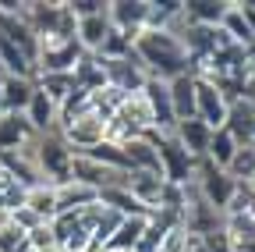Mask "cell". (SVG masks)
I'll list each match as a JSON object with an SVG mask.
<instances>
[{
	"label": "cell",
	"instance_id": "1",
	"mask_svg": "<svg viewBox=\"0 0 255 252\" xmlns=\"http://www.w3.org/2000/svg\"><path fill=\"white\" fill-rule=\"evenodd\" d=\"M131 57L156 82H174L177 75H191V60L177 32L170 28H142L131 43Z\"/></svg>",
	"mask_w": 255,
	"mask_h": 252
},
{
	"label": "cell",
	"instance_id": "2",
	"mask_svg": "<svg viewBox=\"0 0 255 252\" xmlns=\"http://www.w3.org/2000/svg\"><path fill=\"white\" fill-rule=\"evenodd\" d=\"M32 164H36L43 185H68L71 181V164L75 149L60 139V132H43L32 142Z\"/></svg>",
	"mask_w": 255,
	"mask_h": 252
},
{
	"label": "cell",
	"instance_id": "3",
	"mask_svg": "<svg viewBox=\"0 0 255 252\" xmlns=\"http://www.w3.org/2000/svg\"><path fill=\"white\" fill-rule=\"evenodd\" d=\"M57 132H60V139L68 142L75 153H89L92 146L107 142V117L96 114L92 107H85L82 114H75V117H68V121H60Z\"/></svg>",
	"mask_w": 255,
	"mask_h": 252
},
{
	"label": "cell",
	"instance_id": "4",
	"mask_svg": "<svg viewBox=\"0 0 255 252\" xmlns=\"http://www.w3.org/2000/svg\"><path fill=\"white\" fill-rule=\"evenodd\" d=\"M191 185H195V192H199L213 210H220V213L227 210L234 188H238V181H231L227 171L213 167L209 160H199V164H195V178H191Z\"/></svg>",
	"mask_w": 255,
	"mask_h": 252
},
{
	"label": "cell",
	"instance_id": "5",
	"mask_svg": "<svg viewBox=\"0 0 255 252\" xmlns=\"http://www.w3.org/2000/svg\"><path fill=\"white\" fill-rule=\"evenodd\" d=\"M156 153H159V174L170 185H191L195 178V160L184 153V146L170 135H156Z\"/></svg>",
	"mask_w": 255,
	"mask_h": 252
},
{
	"label": "cell",
	"instance_id": "6",
	"mask_svg": "<svg viewBox=\"0 0 255 252\" xmlns=\"http://www.w3.org/2000/svg\"><path fill=\"white\" fill-rule=\"evenodd\" d=\"M100 68H103L107 85L117 89V92H124V96L142 92V85H145V78H149L135 57H117V60H103V57H100Z\"/></svg>",
	"mask_w": 255,
	"mask_h": 252
},
{
	"label": "cell",
	"instance_id": "7",
	"mask_svg": "<svg viewBox=\"0 0 255 252\" xmlns=\"http://www.w3.org/2000/svg\"><path fill=\"white\" fill-rule=\"evenodd\" d=\"M227 110H231V103L223 100V92L209 78L195 75V117L216 132V128H223V121H227Z\"/></svg>",
	"mask_w": 255,
	"mask_h": 252
},
{
	"label": "cell",
	"instance_id": "8",
	"mask_svg": "<svg viewBox=\"0 0 255 252\" xmlns=\"http://www.w3.org/2000/svg\"><path fill=\"white\" fill-rule=\"evenodd\" d=\"M142 96L152 110V132L159 135H170L177 128V117H174V107H170V92H167V82H156V78H145L142 85Z\"/></svg>",
	"mask_w": 255,
	"mask_h": 252
},
{
	"label": "cell",
	"instance_id": "9",
	"mask_svg": "<svg viewBox=\"0 0 255 252\" xmlns=\"http://www.w3.org/2000/svg\"><path fill=\"white\" fill-rule=\"evenodd\" d=\"M145 11H149V0H110L107 4L110 25L128 36H138L145 28Z\"/></svg>",
	"mask_w": 255,
	"mask_h": 252
},
{
	"label": "cell",
	"instance_id": "10",
	"mask_svg": "<svg viewBox=\"0 0 255 252\" xmlns=\"http://www.w3.org/2000/svg\"><path fill=\"white\" fill-rule=\"evenodd\" d=\"M156 135H159V132H145V135H135V139L121 142V149H124V160H128V171H152V174H159Z\"/></svg>",
	"mask_w": 255,
	"mask_h": 252
},
{
	"label": "cell",
	"instance_id": "11",
	"mask_svg": "<svg viewBox=\"0 0 255 252\" xmlns=\"http://www.w3.org/2000/svg\"><path fill=\"white\" fill-rule=\"evenodd\" d=\"M223 128L234 135L238 146H255V100L245 96V100H234L231 110H227V121Z\"/></svg>",
	"mask_w": 255,
	"mask_h": 252
},
{
	"label": "cell",
	"instance_id": "12",
	"mask_svg": "<svg viewBox=\"0 0 255 252\" xmlns=\"http://www.w3.org/2000/svg\"><path fill=\"white\" fill-rule=\"evenodd\" d=\"M36 139V128L28 124L25 114H7L0 110V153H14V149H25Z\"/></svg>",
	"mask_w": 255,
	"mask_h": 252
},
{
	"label": "cell",
	"instance_id": "13",
	"mask_svg": "<svg viewBox=\"0 0 255 252\" xmlns=\"http://www.w3.org/2000/svg\"><path fill=\"white\" fill-rule=\"evenodd\" d=\"M174 139L184 146V153L191 156V160H206V149H209V139H213V128L209 124H202L199 117H191V121H181L177 128H174Z\"/></svg>",
	"mask_w": 255,
	"mask_h": 252
},
{
	"label": "cell",
	"instance_id": "14",
	"mask_svg": "<svg viewBox=\"0 0 255 252\" xmlns=\"http://www.w3.org/2000/svg\"><path fill=\"white\" fill-rule=\"evenodd\" d=\"M128 192H131L149 213L159 210V192H163V174L152 171H128Z\"/></svg>",
	"mask_w": 255,
	"mask_h": 252
},
{
	"label": "cell",
	"instance_id": "15",
	"mask_svg": "<svg viewBox=\"0 0 255 252\" xmlns=\"http://www.w3.org/2000/svg\"><path fill=\"white\" fill-rule=\"evenodd\" d=\"M25 117H28L32 128H36V135H43V132H57L60 107L46 96L43 89H36V92H32V100H28V107H25Z\"/></svg>",
	"mask_w": 255,
	"mask_h": 252
},
{
	"label": "cell",
	"instance_id": "16",
	"mask_svg": "<svg viewBox=\"0 0 255 252\" xmlns=\"http://www.w3.org/2000/svg\"><path fill=\"white\" fill-rule=\"evenodd\" d=\"M107 4H110V0H107ZM107 32H110V18H107V11H100V14L78 18L75 39H78V46H82L85 53H100V46H103Z\"/></svg>",
	"mask_w": 255,
	"mask_h": 252
},
{
	"label": "cell",
	"instance_id": "17",
	"mask_svg": "<svg viewBox=\"0 0 255 252\" xmlns=\"http://www.w3.org/2000/svg\"><path fill=\"white\" fill-rule=\"evenodd\" d=\"M167 92H170V107H174L177 124L195 117V75H177L174 82H167Z\"/></svg>",
	"mask_w": 255,
	"mask_h": 252
},
{
	"label": "cell",
	"instance_id": "18",
	"mask_svg": "<svg viewBox=\"0 0 255 252\" xmlns=\"http://www.w3.org/2000/svg\"><path fill=\"white\" fill-rule=\"evenodd\" d=\"M181 14H184V21H191V25H213V28H220V21H223V14H227V7H231V0H181Z\"/></svg>",
	"mask_w": 255,
	"mask_h": 252
},
{
	"label": "cell",
	"instance_id": "19",
	"mask_svg": "<svg viewBox=\"0 0 255 252\" xmlns=\"http://www.w3.org/2000/svg\"><path fill=\"white\" fill-rule=\"evenodd\" d=\"M32 92H36V82L21 78V75H4V92H0V110L7 114H25Z\"/></svg>",
	"mask_w": 255,
	"mask_h": 252
},
{
	"label": "cell",
	"instance_id": "20",
	"mask_svg": "<svg viewBox=\"0 0 255 252\" xmlns=\"http://www.w3.org/2000/svg\"><path fill=\"white\" fill-rule=\"evenodd\" d=\"M145 224H149V217H124L117 224V231L110 235V242L103 245V252H135Z\"/></svg>",
	"mask_w": 255,
	"mask_h": 252
},
{
	"label": "cell",
	"instance_id": "21",
	"mask_svg": "<svg viewBox=\"0 0 255 252\" xmlns=\"http://www.w3.org/2000/svg\"><path fill=\"white\" fill-rule=\"evenodd\" d=\"M92 203H100V192L82 181H68V185H57V213H71V210H85Z\"/></svg>",
	"mask_w": 255,
	"mask_h": 252
},
{
	"label": "cell",
	"instance_id": "22",
	"mask_svg": "<svg viewBox=\"0 0 255 252\" xmlns=\"http://www.w3.org/2000/svg\"><path fill=\"white\" fill-rule=\"evenodd\" d=\"M71 78H75V89H85V92L107 89V78H103V68H100V57H96V53H82L78 57Z\"/></svg>",
	"mask_w": 255,
	"mask_h": 252
},
{
	"label": "cell",
	"instance_id": "23",
	"mask_svg": "<svg viewBox=\"0 0 255 252\" xmlns=\"http://www.w3.org/2000/svg\"><path fill=\"white\" fill-rule=\"evenodd\" d=\"M100 203L103 206H110L114 213H121V217H152L128 188H107V192H100Z\"/></svg>",
	"mask_w": 255,
	"mask_h": 252
},
{
	"label": "cell",
	"instance_id": "24",
	"mask_svg": "<svg viewBox=\"0 0 255 252\" xmlns=\"http://www.w3.org/2000/svg\"><path fill=\"white\" fill-rule=\"evenodd\" d=\"M25 206L50 224V220L57 217V185H36V188H28V192H25Z\"/></svg>",
	"mask_w": 255,
	"mask_h": 252
},
{
	"label": "cell",
	"instance_id": "25",
	"mask_svg": "<svg viewBox=\"0 0 255 252\" xmlns=\"http://www.w3.org/2000/svg\"><path fill=\"white\" fill-rule=\"evenodd\" d=\"M238 153V142H234V135L227 132V128H216L213 132V139H209V149H206V160L213 164V167H227L231 164V156Z\"/></svg>",
	"mask_w": 255,
	"mask_h": 252
},
{
	"label": "cell",
	"instance_id": "26",
	"mask_svg": "<svg viewBox=\"0 0 255 252\" xmlns=\"http://www.w3.org/2000/svg\"><path fill=\"white\" fill-rule=\"evenodd\" d=\"M223 171H227L231 181H238V185H252L255 181V146H238V153L231 156V164Z\"/></svg>",
	"mask_w": 255,
	"mask_h": 252
},
{
	"label": "cell",
	"instance_id": "27",
	"mask_svg": "<svg viewBox=\"0 0 255 252\" xmlns=\"http://www.w3.org/2000/svg\"><path fill=\"white\" fill-rule=\"evenodd\" d=\"M220 28H223V32H227V39H234L238 46H255V36H252V28L245 25V18H241V11H238V4H234V0H231L227 14H223Z\"/></svg>",
	"mask_w": 255,
	"mask_h": 252
},
{
	"label": "cell",
	"instance_id": "28",
	"mask_svg": "<svg viewBox=\"0 0 255 252\" xmlns=\"http://www.w3.org/2000/svg\"><path fill=\"white\" fill-rule=\"evenodd\" d=\"M85 156H92V160H100V164H107V167H117V171H128V160H124V149L117 146V142H100V146H92Z\"/></svg>",
	"mask_w": 255,
	"mask_h": 252
},
{
	"label": "cell",
	"instance_id": "29",
	"mask_svg": "<svg viewBox=\"0 0 255 252\" xmlns=\"http://www.w3.org/2000/svg\"><path fill=\"white\" fill-rule=\"evenodd\" d=\"M25 245V231L18 224H11V220H4L0 224V252H18Z\"/></svg>",
	"mask_w": 255,
	"mask_h": 252
},
{
	"label": "cell",
	"instance_id": "30",
	"mask_svg": "<svg viewBox=\"0 0 255 252\" xmlns=\"http://www.w3.org/2000/svg\"><path fill=\"white\" fill-rule=\"evenodd\" d=\"M7 220H11V224H18L25 235H28V231H36L39 224H46V220H43V217H36V213H32L28 206H18L14 213H7Z\"/></svg>",
	"mask_w": 255,
	"mask_h": 252
},
{
	"label": "cell",
	"instance_id": "31",
	"mask_svg": "<svg viewBox=\"0 0 255 252\" xmlns=\"http://www.w3.org/2000/svg\"><path fill=\"white\" fill-rule=\"evenodd\" d=\"M68 11H71L75 21H78V18H89V14L107 11V0H68Z\"/></svg>",
	"mask_w": 255,
	"mask_h": 252
},
{
	"label": "cell",
	"instance_id": "32",
	"mask_svg": "<svg viewBox=\"0 0 255 252\" xmlns=\"http://www.w3.org/2000/svg\"><path fill=\"white\" fill-rule=\"evenodd\" d=\"M234 4H238V11H241L245 25L252 28V36H255V0H234Z\"/></svg>",
	"mask_w": 255,
	"mask_h": 252
},
{
	"label": "cell",
	"instance_id": "33",
	"mask_svg": "<svg viewBox=\"0 0 255 252\" xmlns=\"http://www.w3.org/2000/svg\"><path fill=\"white\" fill-rule=\"evenodd\" d=\"M18 252H36V249H32V245H28V242H25V245H21V249H18Z\"/></svg>",
	"mask_w": 255,
	"mask_h": 252
},
{
	"label": "cell",
	"instance_id": "34",
	"mask_svg": "<svg viewBox=\"0 0 255 252\" xmlns=\"http://www.w3.org/2000/svg\"><path fill=\"white\" fill-rule=\"evenodd\" d=\"M0 92H4V71H0Z\"/></svg>",
	"mask_w": 255,
	"mask_h": 252
},
{
	"label": "cell",
	"instance_id": "35",
	"mask_svg": "<svg viewBox=\"0 0 255 252\" xmlns=\"http://www.w3.org/2000/svg\"><path fill=\"white\" fill-rule=\"evenodd\" d=\"M4 220H7V213H4V210H0V224H4Z\"/></svg>",
	"mask_w": 255,
	"mask_h": 252
},
{
	"label": "cell",
	"instance_id": "36",
	"mask_svg": "<svg viewBox=\"0 0 255 252\" xmlns=\"http://www.w3.org/2000/svg\"><path fill=\"white\" fill-rule=\"evenodd\" d=\"M252 100H255V89H252Z\"/></svg>",
	"mask_w": 255,
	"mask_h": 252
}]
</instances>
